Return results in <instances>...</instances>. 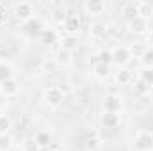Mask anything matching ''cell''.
I'll return each mask as SVG.
<instances>
[{
	"instance_id": "1",
	"label": "cell",
	"mask_w": 153,
	"mask_h": 151,
	"mask_svg": "<svg viewBox=\"0 0 153 151\" xmlns=\"http://www.w3.org/2000/svg\"><path fill=\"white\" fill-rule=\"evenodd\" d=\"M153 148V133L141 132L134 139V150L135 151H150Z\"/></svg>"
},
{
	"instance_id": "2",
	"label": "cell",
	"mask_w": 153,
	"mask_h": 151,
	"mask_svg": "<svg viewBox=\"0 0 153 151\" xmlns=\"http://www.w3.org/2000/svg\"><path fill=\"white\" fill-rule=\"evenodd\" d=\"M43 100H45L48 105L57 107V105L62 103V100H64V91H62L61 87H48V89L45 91Z\"/></svg>"
},
{
	"instance_id": "3",
	"label": "cell",
	"mask_w": 153,
	"mask_h": 151,
	"mask_svg": "<svg viewBox=\"0 0 153 151\" xmlns=\"http://www.w3.org/2000/svg\"><path fill=\"white\" fill-rule=\"evenodd\" d=\"M14 16L22 21L32 20V4L30 2H20L14 5Z\"/></svg>"
},
{
	"instance_id": "4",
	"label": "cell",
	"mask_w": 153,
	"mask_h": 151,
	"mask_svg": "<svg viewBox=\"0 0 153 151\" xmlns=\"http://www.w3.org/2000/svg\"><path fill=\"white\" fill-rule=\"evenodd\" d=\"M130 50L128 46H116L112 50V62L117 64V66H125L128 61H130Z\"/></svg>"
},
{
	"instance_id": "5",
	"label": "cell",
	"mask_w": 153,
	"mask_h": 151,
	"mask_svg": "<svg viewBox=\"0 0 153 151\" xmlns=\"http://www.w3.org/2000/svg\"><path fill=\"white\" fill-rule=\"evenodd\" d=\"M103 110L105 112H114L117 114L121 110V98L116 94H107L103 98Z\"/></svg>"
},
{
	"instance_id": "6",
	"label": "cell",
	"mask_w": 153,
	"mask_h": 151,
	"mask_svg": "<svg viewBox=\"0 0 153 151\" xmlns=\"http://www.w3.org/2000/svg\"><path fill=\"white\" fill-rule=\"evenodd\" d=\"M62 27L68 32V36H75L76 32H78V29H80V18H78V14H68L66 20H64V23H62Z\"/></svg>"
},
{
	"instance_id": "7",
	"label": "cell",
	"mask_w": 153,
	"mask_h": 151,
	"mask_svg": "<svg viewBox=\"0 0 153 151\" xmlns=\"http://www.w3.org/2000/svg\"><path fill=\"white\" fill-rule=\"evenodd\" d=\"M128 30L134 32V34H144L148 30V20L143 18V16H137L134 20L128 21Z\"/></svg>"
},
{
	"instance_id": "8",
	"label": "cell",
	"mask_w": 153,
	"mask_h": 151,
	"mask_svg": "<svg viewBox=\"0 0 153 151\" xmlns=\"http://www.w3.org/2000/svg\"><path fill=\"white\" fill-rule=\"evenodd\" d=\"M84 7H85L87 14H91V16H98V14L105 13V4L102 0H87L84 4Z\"/></svg>"
},
{
	"instance_id": "9",
	"label": "cell",
	"mask_w": 153,
	"mask_h": 151,
	"mask_svg": "<svg viewBox=\"0 0 153 151\" xmlns=\"http://www.w3.org/2000/svg\"><path fill=\"white\" fill-rule=\"evenodd\" d=\"M0 91H2L4 96H14V94L20 91V85H18V82H16L14 78H9V80H5L4 84H0Z\"/></svg>"
},
{
	"instance_id": "10",
	"label": "cell",
	"mask_w": 153,
	"mask_h": 151,
	"mask_svg": "<svg viewBox=\"0 0 153 151\" xmlns=\"http://www.w3.org/2000/svg\"><path fill=\"white\" fill-rule=\"evenodd\" d=\"M121 16H123L126 21H130V20H134V18H137V16H139V11H137V2H135V4H134V2L125 4V5L121 7Z\"/></svg>"
},
{
	"instance_id": "11",
	"label": "cell",
	"mask_w": 153,
	"mask_h": 151,
	"mask_svg": "<svg viewBox=\"0 0 153 151\" xmlns=\"http://www.w3.org/2000/svg\"><path fill=\"white\" fill-rule=\"evenodd\" d=\"M102 124L105 128H116L119 124V114H114V112H103L102 115Z\"/></svg>"
},
{
	"instance_id": "12",
	"label": "cell",
	"mask_w": 153,
	"mask_h": 151,
	"mask_svg": "<svg viewBox=\"0 0 153 151\" xmlns=\"http://www.w3.org/2000/svg\"><path fill=\"white\" fill-rule=\"evenodd\" d=\"M25 32L29 34V36H41V32H43V27H41V23H39L38 20H29V21H25Z\"/></svg>"
},
{
	"instance_id": "13",
	"label": "cell",
	"mask_w": 153,
	"mask_h": 151,
	"mask_svg": "<svg viewBox=\"0 0 153 151\" xmlns=\"http://www.w3.org/2000/svg\"><path fill=\"white\" fill-rule=\"evenodd\" d=\"M55 62L59 64V66H68V64H71L73 62V57H71V52H68V50H59L57 52V57H55Z\"/></svg>"
},
{
	"instance_id": "14",
	"label": "cell",
	"mask_w": 153,
	"mask_h": 151,
	"mask_svg": "<svg viewBox=\"0 0 153 151\" xmlns=\"http://www.w3.org/2000/svg\"><path fill=\"white\" fill-rule=\"evenodd\" d=\"M137 11H139V16L148 20L153 14V4H150V2H137Z\"/></svg>"
},
{
	"instance_id": "15",
	"label": "cell",
	"mask_w": 153,
	"mask_h": 151,
	"mask_svg": "<svg viewBox=\"0 0 153 151\" xmlns=\"http://www.w3.org/2000/svg\"><path fill=\"white\" fill-rule=\"evenodd\" d=\"M39 39H41V43H45V44H52V43L57 41V32L52 30V29H43Z\"/></svg>"
},
{
	"instance_id": "16",
	"label": "cell",
	"mask_w": 153,
	"mask_h": 151,
	"mask_svg": "<svg viewBox=\"0 0 153 151\" xmlns=\"http://www.w3.org/2000/svg\"><path fill=\"white\" fill-rule=\"evenodd\" d=\"M76 48H78V39H76V36H66V38H62V50L73 52Z\"/></svg>"
},
{
	"instance_id": "17",
	"label": "cell",
	"mask_w": 153,
	"mask_h": 151,
	"mask_svg": "<svg viewBox=\"0 0 153 151\" xmlns=\"http://www.w3.org/2000/svg\"><path fill=\"white\" fill-rule=\"evenodd\" d=\"M93 71H94V75L100 76V78H103V76L109 75V71H111V66L109 64H103V62H94V66H93Z\"/></svg>"
},
{
	"instance_id": "18",
	"label": "cell",
	"mask_w": 153,
	"mask_h": 151,
	"mask_svg": "<svg viewBox=\"0 0 153 151\" xmlns=\"http://www.w3.org/2000/svg\"><path fill=\"white\" fill-rule=\"evenodd\" d=\"M141 62L144 64V68H153V48L152 46H146L143 57H141Z\"/></svg>"
},
{
	"instance_id": "19",
	"label": "cell",
	"mask_w": 153,
	"mask_h": 151,
	"mask_svg": "<svg viewBox=\"0 0 153 151\" xmlns=\"http://www.w3.org/2000/svg\"><path fill=\"white\" fill-rule=\"evenodd\" d=\"M34 139H36V142H38L39 148H46V146H50V142H52V139H50V135H48L46 132H38Z\"/></svg>"
},
{
	"instance_id": "20",
	"label": "cell",
	"mask_w": 153,
	"mask_h": 151,
	"mask_svg": "<svg viewBox=\"0 0 153 151\" xmlns=\"http://www.w3.org/2000/svg\"><path fill=\"white\" fill-rule=\"evenodd\" d=\"M146 46H148V44L134 43V44L128 48V50H130V55H132V57H139V59H141V57H143V53H144V50H146Z\"/></svg>"
},
{
	"instance_id": "21",
	"label": "cell",
	"mask_w": 153,
	"mask_h": 151,
	"mask_svg": "<svg viewBox=\"0 0 153 151\" xmlns=\"http://www.w3.org/2000/svg\"><path fill=\"white\" fill-rule=\"evenodd\" d=\"M38 150H39V146H38V142H36L34 137H27L22 142V151H38Z\"/></svg>"
},
{
	"instance_id": "22",
	"label": "cell",
	"mask_w": 153,
	"mask_h": 151,
	"mask_svg": "<svg viewBox=\"0 0 153 151\" xmlns=\"http://www.w3.org/2000/svg\"><path fill=\"white\" fill-rule=\"evenodd\" d=\"M13 150V139L9 133H2L0 135V151H9Z\"/></svg>"
},
{
	"instance_id": "23",
	"label": "cell",
	"mask_w": 153,
	"mask_h": 151,
	"mask_svg": "<svg viewBox=\"0 0 153 151\" xmlns=\"http://www.w3.org/2000/svg\"><path fill=\"white\" fill-rule=\"evenodd\" d=\"M139 80H143L146 85H153V68H144L139 73Z\"/></svg>"
},
{
	"instance_id": "24",
	"label": "cell",
	"mask_w": 153,
	"mask_h": 151,
	"mask_svg": "<svg viewBox=\"0 0 153 151\" xmlns=\"http://www.w3.org/2000/svg\"><path fill=\"white\" fill-rule=\"evenodd\" d=\"M13 78V71H11V66L9 64H4L0 62V84H4L5 80Z\"/></svg>"
},
{
	"instance_id": "25",
	"label": "cell",
	"mask_w": 153,
	"mask_h": 151,
	"mask_svg": "<svg viewBox=\"0 0 153 151\" xmlns=\"http://www.w3.org/2000/svg\"><path fill=\"white\" fill-rule=\"evenodd\" d=\"M116 80H117L119 84L126 85V84H130V82H132V73H130L128 70H119V71H117V75H116Z\"/></svg>"
},
{
	"instance_id": "26",
	"label": "cell",
	"mask_w": 153,
	"mask_h": 151,
	"mask_svg": "<svg viewBox=\"0 0 153 151\" xmlns=\"http://www.w3.org/2000/svg\"><path fill=\"white\" fill-rule=\"evenodd\" d=\"M57 62H55V59H48V61H43V71L45 73H55L57 71Z\"/></svg>"
},
{
	"instance_id": "27",
	"label": "cell",
	"mask_w": 153,
	"mask_h": 151,
	"mask_svg": "<svg viewBox=\"0 0 153 151\" xmlns=\"http://www.w3.org/2000/svg\"><path fill=\"white\" fill-rule=\"evenodd\" d=\"M98 61L100 62H103V64H112V52L111 50H100V53H98Z\"/></svg>"
},
{
	"instance_id": "28",
	"label": "cell",
	"mask_w": 153,
	"mask_h": 151,
	"mask_svg": "<svg viewBox=\"0 0 153 151\" xmlns=\"http://www.w3.org/2000/svg\"><path fill=\"white\" fill-rule=\"evenodd\" d=\"M148 89H150V85H146L143 80H137V82L134 84V91H135L139 96H143V94H148Z\"/></svg>"
},
{
	"instance_id": "29",
	"label": "cell",
	"mask_w": 153,
	"mask_h": 151,
	"mask_svg": "<svg viewBox=\"0 0 153 151\" xmlns=\"http://www.w3.org/2000/svg\"><path fill=\"white\" fill-rule=\"evenodd\" d=\"M66 16H68V14H66V11H64L62 7H57V9L53 11V20H55L57 23H61V25L64 23V20H66Z\"/></svg>"
},
{
	"instance_id": "30",
	"label": "cell",
	"mask_w": 153,
	"mask_h": 151,
	"mask_svg": "<svg viewBox=\"0 0 153 151\" xmlns=\"http://www.w3.org/2000/svg\"><path fill=\"white\" fill-rule=\"evenodd\" d=\"M11 128V119L7 115H0V135L7 133V130Z\"/></svg>"
},
{
	"instance_id": "31",
	"label": "cell",
	"mask_w": 153,
	"mask_h": 151,
	"mask_svg": "<svg viewBox=\"0 0 153 151\" xmlns=\"http://www.w3.org/2000/svg\"><path fill=\"white\" fill-rule=\"evenodd\" d=\"M105 30H107V29H105L102 23H94V25L91 27V34H93L94 38H100V36H103V34H105Z\"/></svg>"
},
{
	"instance_id": "32",
	"label": "cell",
	"mask_w": 153,
	"mask_h": 151,
	"mask_svg": "<svg viewBox=\"0 0 153 151\" xmlns=\"http://www.w3.org/2000/svg\"><path fill=\"white\" fill-rule=\"evenodd\" d=\"M98 148V141L93 137V139H87V142H85V150H89V151H93V150H96Z\"/></svg>"
},
{
	"instance_id": "33",
	"label": "cell",
	"mask_w": 153,
	"mask_h": 151,
	"mask_svg": "<svg viewBox=\"0 0 153 151\" xmlns=\"http://www.w3.org/2000/svg\"><path fill=\"white\" fill-rule=\"evenodd\" d=\"M148 43H150L148 46H152L153 48V32H150V36H148Z\"/></svg>"
},
{
	"instance_id": "34",
	"label": "cell",
	"mask_w": 153,
	"mask_h": 151,
	"mask_svg": "<svg viewBox=\"0 0 153 151\" xmlns=\"http://www.w3.org/2000/svg\"><path fill=\"white\" fill-rule=\"evenodd\" d=\"M2 105H4V100H2V96H0V107H2Z\"/></svg>"
},
{
	"instance_id": "35",
	"label": "cell",
	"mask_w": 153,
	"mask_h": 151,
	"mask_svg": "<svg viewBox=\"0 0 153 151\" xmlns=\"http://www.w3.org/2000/svg\"><path fill=\"white\" fill-rule=\"evenodd\" d=\"M9 151H14V150H9Z\"/></svg>"
}]
</instances>
